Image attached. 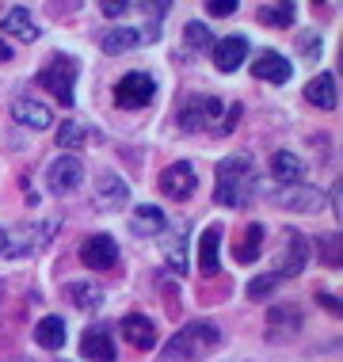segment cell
Listing matches in <instances>:
<instances>
[{
	"label": "cell",
	"mask_w": 343,
	"mask_h": 362,
	"mask_svg": "<svg viewBox=\"0 0 343 362\" xmlns=\"http://www.w3.org/2000/svg\"><path fill=\"white\" fill-rule=\"evenodd\" d=\"M240 115H244V111H240V103H233V107H229V111H225V119H221V134H229V130H233V126H237V122H240Z\"/></svg>",
	"instance_id": "cell-35"
},
{
	"label": "cell",
	"mask_w": 343,
	"mask_h": 362,
	"mask_svg": "<svg viewBox=\"0 0 343 362\" xmlns=\"http://www.w3.org/2000/svg\"><path fill=\"white\" fill-rule=\"evenodd\" d=\"M119 332H122V339H126V344L137 347V351H149V347H156V325H153L149 317H141V313H130V317H122Z\"/></svg>",
	"instance_id": "cell-15"
},
{
	"label": "cell",
	"mask_w": 343,
	"mask_h": 362,
	"mask_svg": "<svg viewBox=\"0 0 343 362\" xmlns=\"http://www.w3.org/2000/svg\"><path fill=\"white\" fill-rule=\"evenodd\" d=\"M153 95H156V81L149 73H126L119 84H115V103L119 107H145V103H153Z\"/></svg>",
	"instance_id": "cell-6"
},
{
	"label": "cell",
	"mask_w": 343,
	"mask_h": 362,
	"mask_svg": "<svg viewBox=\"0 0 343 362\" xmlns=\"http://www.w3.org/2000/svg\"><path fill=\"white\" fill-rule=\"evenodd\" d=\"M244 57H248V38L240 35H225L214 42V65H218L221 73H237L244 65Z\"/></svg>",
	"instance_id": "cell-14"
},
{
	"label": "cell",
	"mask_w": 343,
	"mask_h": 362,
	"mask_svg": "<svg viewBox=\"0 0 343 362\" xmlns=\"http://www.w3.org/2000/svg\"><path fill=\"white\" fill-rule=\"evenodd\" d=\"M76 73H81L76 57H69V54H54V62L46 65L42 73H38V84H42L46 92H54V100L62 103V107H73V100H76V92H73Z\"/></svg>",
	"instance_id": "cell-3"
},
{
	"label": "cell",
	"mask_w": 343,
	"mask_h": 362,
	"mask_svg": "<svg viewBox=\"0 0 343 362\" xmlns=\"http://www.w3.org/2000/svg\"><path fill=\"white\" fill-rule=\"evenodd\" d=\"M57 218H46V221H31V225H19L16 229V237H8V248H4V256H31V252L38 248H46V244L54 240V233H57Z\"/></svg>",
	"instance_id": "cell-4"
},
{
	"label": "cell",
	"mask_w": 343,
	"mask_h": 362,
	"mask_svg": "<svg viewBox=\"0 0 343 362\" xmlns=\"http://www.w3.org/2000/svg\"><path fill=\"white\" fill-rule=\"evenodd\" d=\"M88 141V130L81 122H62L57 126V145H65V149H84Z\"/></svg>",
	"instance_id": "cell-27"
},
{
	"label": "cell",
	"mask_w": 343,
	"mask_h": 362,
	"mask_svg": "<svg viewBox=\"0 0 343 362\" xmlns=\"http://www.w3.org/2000/svg\"><path fill=\"white\" fill-rule=\"evenodd\" d=\"M164 252H168V263H172L175 275H180V271H187V259H183V237H175V244L168 240V244H164Z\"/></svg>",
	"instance_id": "cell-32"
},
{
	"label": "cell",
	"mask_w": 343,
	"mask_h": 362,
	"mask_svg": "<svg viewBox=\"0 0 343 362\" xmlns=\"http://www.w3.org/2000/svg\"><path fill=\"white\" fill-rule=\"evenodd\" d=\"M4 248H8V233L0 229V256H4Z\"/></svg>",
	"instance_id": "cell-39"
},
{
	"label": "cell",
	"mask_w": 343,
	"mask_h": 362,
	"mask_svg": "<svg viewBox=\"0 0 343 362\" xmlns=\"http://www.w3.org/2000/svg\"><path fill=\"white\" fill-rule=\"evenodd\" d=\"M35 339H38V347H46V351H62L65 347V320L62 317H42L35 328Z\"/></svg>",
	"instance_id": "cell-24"
},
{
	"label": "cell",
	"mask_w": 343,
	"mask_h": 362,
	"mask_svg": "<svg viewBox=\"0 0 343 362\" xmlns=\"http://www.w3.org/2000/svg\"><path fill=\"white\" fill-rule=\"evenodd\" d=\"M263 23H271V27H290L293 23V4H267L260 12Z\"/></svg>",
	"instance_id": "cell-29"
},
{
	"label": "cell",
	"mask_w": 343,
	"mask_h": 362,
	"mask_svg": "<svg viewBox=\"0 0 343 362\" xmlns=\"http://www.w3.org/2000/svg\"><path fill=\"white\" fill-rule=\"evenodd\" d=\"M81 355H84V358H92V362H119V355H115L111 328H107V325L88 328L84 336H81Z\"/></svg>",
	"instance_id": "cell-12"
},
{
	"label": "cell",
	"mask_w": 343,
	"mask_h": 362,
	"mask_svg": "<svg viewBox=\"0 0 343 362\" xmlns=\"http://www.w3.org/2000/svg\"><path fill=\"white\" fill-rule=\"evenodd\" d=\"M156 35H161L156 27H115V31H107L100 38V46L103 54H130L145 42H156Z\"/></svg>",
	"instance_id": "cell-8"
},
{
	"label": "cell",
	"mask_w": 343,
	"mask_h": 362,
	"mask_svg": "<svg viewBox=\"0 0 343 362\" xmlns=\"http://www.w3.org/2000/svg\"><path fill=\"white\" fill-rule=\"evenodd\" d=\"M65 298L73 301L76 309H88V313H95L103 305V290L95 286V282H65Z\"/></svg>",
	"instance_id": "cell-23"
},
{
	"label": "cell",
	"mask_w": 343,
	"mask_h": 362,
	"mask_svg": "<svg viewBox=\"0 0 343 362\" xmlns=\"http://www.w3.org/2000/svg\"><path fill=\"white\" fill-rule=\"evenodd\" d=\"M252 194H256V168H252L248 153H233L218 164V187L214 199L218 206H248Z\"/></svg>",
	"instance_id": "cell-1"
},
{
	"label": "cell",
	"mask_w": 343,
	"mask_h": 362,
	"mask_svg": "<svg viewBox=\"0 0 343 362\" xmlns=\"http://www.w3.org/2000/svg\"><path fill=\"white\" fill-rule=\"evenodd\" d=\"M0 31L23 38V42H35V38H38V23L31 19V12H27V8L16 4V8H8V12H4V19H0Z\"/></svg>",
	"instance_id": "cell-21"
},
{
	"label": "cell",
	"mask_w": 343,
	"mask_h": 362,
	"mask_svg": "<svg viewBox=\"0 0 343 362\" xmlns=\"http://www.w3.org/2000/svg\"><path fill=\"white\" fill-rule=\"evenodd\" d=\"M306 100H309L313 107H320V111H332V107L339 103L336 76H332V73H320V76H313V81L306 84Z\"/></svg>",
	"instance_id": "cell-18"
},
{
	"label": "cell",
	"mask_w": 343,
	"mask_h": 362,
	"mask_svg": "<svg viewBox=\"0 0 343 362\" xmlns=\"http://www.w3.org/2000/svg\"><path fill=\"white\" fill-rule=\"evenodd\" d=\"M206 12H210V16H233V12H237V0H210V4H206Z\"/></svg>",
	"instance_id": "cell-34"
},
{
	"label": "cell",
	"mask_w": 343,
	"mask_h": 362,
	"mask_svg": "<svg viewBox=\"0 0 343 362\" xmlns=\"http://www.w3.org/2000/svg\"><path fill=\"white\" fill-rule=\"evenodd\" d=\"M199 271L206 279H214L221 271V225H210L199 237Z\"/></svg>",
	"instance_id": "cell-16"
},
{
	"label": "cell",
	"mask_w": 343,
	"mask_h": 362,
	"mask_svg": "<svg viewBox=\"0 0 343 362\" xmlns=\"http://www.w3.org/2000/svg\"><path fill=\"white\" fill-rule=\"evenodd\" d=\"M317 298H320V305H325V309L339 313V301H336V293H317Z\"/></svg>",
	"instance_id": "cell-37"
},
{
	"label": "cell",
	"mask_w": 343,
	"mask_h": 362,
	"mask_svg": "<svg viewBox=\"0 0 343 362\" xmlns=\"http://www.w3.org/2000/svg\"><path fill=\"white\" fill-rule=\"evenodd\" d=\"M183 35H187V46H191V50H206V46H214L210 23H202V19H191Z\"/></svg>",
	"instance_id": "cell-28"
},
{
	"label": "cell",
	"mask_w": 343,
	"mask_h": 362,
	"mask_svg": "<svg viewBox=\"0 0 343 362\" xmlns=\"http://www.w3.org/2000/svg\"><path fill=\"white\" fill-rule=\"evenodd\" d=\"M263 237H267V233H263V225L252 221L248 229H244V240L237 244V248H233L237 263H256V259H260V248H263Z\"/></svg>",
	"instance_id": "cell-25"
},
{
	"label": "cell",
	"mask_w": 343,
	"mask_h": 362,
	"mask_svg": "<svg viewBox=\"0 0 343 362\" xmlns=\"http://www.w3.org/2000/svg\"><path fill=\"white\" fill-rule=\"evenodd\" d=\"M320 256L328 259V267H339V233H328L320 240Z\"/></svg>",
	"instance_id": "cell-33"
},
{
	"label": "cell",
	"mask_w": 343,
	"mask_h": 362,
	"mask_svg": "<svg viewBox=\"0 0 343 362\" xmlns=\"http://www.w3.org/2000/svg\"><path fill=\"white\" fill-rule=\"evenodd\" d=\"M95 191H100V206L111 210V206H122L126 199H130V187L119 180L115 172H103L100 180H95Z\"/></svg>",
	"instance_id": "cell-22"
},
{
	"label": "cell",
	"mask_w": 343,
	"mask_h": 362,
	"mask_svg": "<svg viewBox=\"0 0 343 362\" xmlns=\"http://www.w3.org/2000/svg\"><path fill=\"white\" fill-rule=\"evenodd\" d=\"M271 175L279 183H286V187H298L301 180H306V164L298 160V153H286V149H279L271 156Z\"/></svg>",
	"instance_id": "cell-19"
},
{
	"label": "cell",
	"mask_w": 343,
	"mask_h": 362,
	"mask_svg": "<svg viewBox=\"0 0 343 362\" xmlns=\"http://www.w3.org/2000/svg\"><path fill=\"white\" fill-rule=\"evenodd\" d=\"M274 286H279V279H274L271 271H267V275H260V279H252V282H248V298L263 301L267 293H274Z\"/></svg>",
	"instance_id": "cell-30"
},
{
	"label": "cell",
	"mask_w": 343,
	"mask_h": 362,
	"mask_svg": "<svg viewBox=\"0 0 343 362\" xmlns=\"http://www.w3.org/2000/svg\"><path fill=\"white\" fill-rule=\"evenodd\" d=\"M221 344V332L214 320H191V325H183L175 336L168 339V347H164V358L168 362H187V358H199L206 355L210 347Z\"/></svg>",
	"instance_id": "cell-2"
},
{
	"label": "cell",
	"mask_w": 343,
	"mask_h": 362,
	"mask_svg": "<svg viewBox=\"0 0 343 362\" xmlns=\"http://www.w3.org/2000/svg\"><path fill=\"white\" fill-rule=\"evenodd\" d=\"M4 62H12V46L0 42V65H4Z\"/></svg>",
	"instance_id": "cell-38"
},
{
	"label": "cell",
	"mask_w": 343,
	"mask_h": 362,
	"mask_svg": "<svg viewBox=\"0 0 343 362\" xmlns=\"http://www.w3.org/2000/svg\"><path fill=\"white\" fill-rule=\"evenodd\" d=\"M12 115H16V122L31 126V130H50V126H54V111H50L46 103L31 100V95L16 100V103H12Z\"/></svg>",
	"instance_id": "cell-17"
},
{
	"label": "cell",
	"mask_w": 343,
	"mask_h": 362,
	"mask_svg": "<svg viewBox=\"0 0 343 362\" xmlns=\"http://www.w3.org/2000/svg\"><path fill=\"white\" fill-rule=\"evenodd\" d=\"M274 202H279L282 210H301V214H317V210H325L328 206V199H325V191H313V187H286V191H279L274 194Z\"/></svg>",
	"instance_id": "cell-13"
},
{
	"label": "cell",
	"mask_w": 343,
	"mask_h": 362,
	"mask_svg": "<svg viewBox=\"0 0 343 362\" xmlns=\"http://www.w3.org/2000/svg\"><path fill=\"white\" fill-rule=\"evenodd\" d=\"M194 187H199V175H194V168L187 160H175V164H168V168L161 172V191L168 194V199H175V202L191 199Z\"/></svg>",
	"instance_id": "cell-11"
},
{
	"label": "cell",
	"mask_w": 343,
	"mask_h": 362,
	"mask_svg": "<svg viewBox=\"0 0 343 362\" xmlns=\"http://www.w3.org/2000/svg\"><path fill=\"white\" fill-rule=\"evenodd\" d=\"M12 362H31V358H12Z\"/></svg>",
	"instance_id": "cell-40"
},
{
	"label": "cell",
	"mask_w": 343,
	"mask_h": 362,
	"mask_svg": "<svg viewBox=\"0 0 343 362\" xmlns=\"http://www.w3.org/2000/svg\"><path fill=\"white\" fill-rule=\"evenodd\" d=\"M286 237V252H282V259H279V267L271 271L274 279H293V275H301L306 271V263H309V240L301 237V233H293V229H286L282 233Z\"/></svg>",
	"instance_id": "cell-9"
},
{
	"label": "cell",
	"mask_w": 343,
	"mask_h": 362,
	"mask_svg": "<svg viewBox=\"0 0 343 362\" xmlns=\"http://www.w3.org/2000/svg\"><path fill=\"white\" fill-rule=\"evenodd\" d=\"M81 259H84V267H92V271H111L115 263H119V244L107 237V233H92V237H84V244H81Z\"/></svg>",
	"instance_id": "cell-10"
},
{
	"label": "cell",
	"mask_w": 343,
	"mask_h": 362,
	"mask_svg": "<svg viewBox=\"0 0 343 362\" xmlns=\"http://www.w3.org/2000/svg\"><path fill=\"white\" fill-rule=\"evenodd\" d=\"M134 229L137 233H149V237H156V233L168 229V218H164L156 206H137L134 210Z\"/></svg>",
	"instance_id": "cell-26"
},
{
	"label": "cell",
	"mask_w": 343,
	"mask_h": 362,
	"mask_svg": "<svg viewBox=\"0 0 343 362\" xmlns=\"http://www.w3.org/2000/svg\"><path fill=\"white\" fill-rule=\"evenodd\" d=\"M290 73H293L290 62L282 54H274V50H267L256 65H252V76H256V81H267V84H286Z\"/></svg>",
	"instance_id": "cell-20"
},
{
	"label": "cell",
	"mask_w": 343,
	"mask_h": 362,
	"mask_svg": "<svg viewBox=\"0 0 343 362\" xmlns=\"http://www.w3.org/2000/svg\"><path fill=\"white\" fill-rule=\"evenodd\" d=\"M46 183H50V191H54V194L76 191V187L84 183V164L76 160L73 153L57 156V160H50V168H46Z\"/></svg>",
	"instance_id": "cell-7"
},
{
	"label": "cell",
	"mask_w": 343,
	"mask_h": 362,
	"mask_svg": "<svg viewBox=\"0 0 343 362\" xmlns=\"http://www.w3.org/2000/svg\"><path fill=\"white\" fill-rule=\"evenodd\" d=\"M267 325H271V328H279V325L298 328V325H301V313H298V309H271V313H267Z\"/></svg>",
	"instance_id": "cell-31"
},
{
	"label": "cell",
	"mask_w": 343,
	"mask_h": 362,
	"mask_svg": "<svg viewBox=\"0 0 343 362\" xmlns=\"http://www.w3.org/2000/svg\"><path fill=\"white\" fill-rule=\"evenodd\" d=\"M126 8H130V4H111V0H103V4H100V12H103V16H122Z\"/></svg>",
	"instance_id": "cell-36"
},
{
	"label": "cell",
	"mask_w": 343,
	"mask_h": 362,
	"mask_svg": "<svg viewBox=\"0 0 343 362\" xmlns=\"http://www.w3.org/2000/svg\"><path fill=\"white\" fill-rule=\"evenodd\" d=\"M221 103L214 100V95H191L187 103H183V111H180V130H187V134H199V130H214V134H221Z\"/></svg>",
	"instance_id": "cell-5"
}]
</instances>
